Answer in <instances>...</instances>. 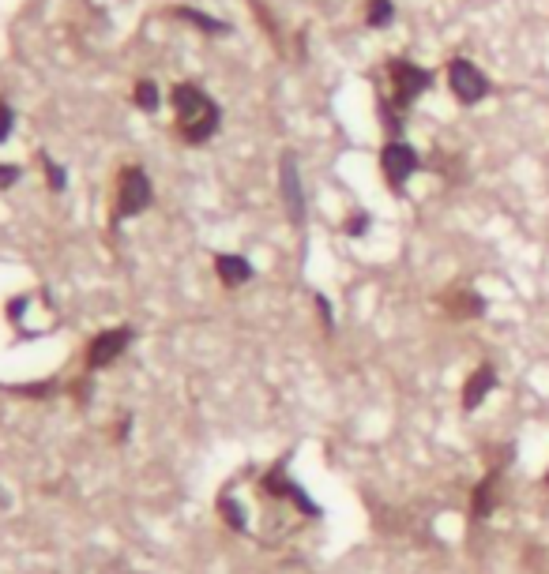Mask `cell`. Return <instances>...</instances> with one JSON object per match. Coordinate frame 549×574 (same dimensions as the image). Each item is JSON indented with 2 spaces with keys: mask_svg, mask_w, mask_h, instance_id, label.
<instances>
[{
  "mask_svg": "<svg viewBox=\"0 0 549 574\" xmlns=\"http://www.w3.org/2000/svg\"><path fill=\"white\" fill-rule=\"evenodd\" d=\"M170 106H173V117H177V136L185 139L189 147L207 143L211 136L219 132V124H223V109L196 83H173Z\"/></svg>",
  "mask_w": 549,
  "mask_h": 574,
  "instance_id": "obj_1",
  "label": "cell"
},
{
  "mask_svg": "<svg viewBox=\"0 0 549 574\" xmlns=\"http://www.w3.org/2000/svg\"><path fill=\"white\" fill-rule=\"evenodd\" d=\"M150 203H155V188H150L147 169L125 166V169L117 173V200H113V214H109L113 226H120V221L143 214Z\"/></svg>",
  "mask_w": 549,
  "mask_h": 574,
  "instance_id": "obj_2",
  "label": "cell"
},
{
  "mask_svg": "<svg viewBox=\"0 0 549 574\" xmlns=\"http://www.w3.org/2000/svg\"><path fill=\"white\" fill-rule=\"evenodd\" d=\"M260 492L267 496V499H279V503H294V510H301L305 518H320V507H316V499L305 492L294 477L286 473V458H279L271 469H264V477H260Z\"/></svg>",
  "mask_w": 549,
  "mask_h": 574,
  "instance_id": "obj_3",
  "label": "cell"
},
{
  "mask_svg": "<svg viewBox=\"0 0 549 574\" xmlns=\"http://www.w3.org/2000/svg\"><path fill=\"white\" fill-rule=\"evenodd\" d=\"M136 342V331L129 327V323H120V327H106V331H98L95 338L87 342V354H83V368L95 375V372H102V368H109L113 361H120L129 354V345Z\"/></svg>",
  "mask_w": 549,
  "mask_h": 574,
  "instance_id": "obj_4",
  "label": "cell"
},
{
  "mask_svg": "<svg viewBox=\"0 0 549 574\" xmlns=\"http://www.w3.org/2000/svg\"><path fill=\"white\" fill-rule=\"evenodd\" d=\"M388 76H391V102L399 109H410L418 102V94L433 87V76L425 68H418L414 60H391Z\"/></svg>",
  "mask_w": 549,
  "mask_h": 574,
  "instance_id": "obj_5",
  "label": "cell"
},
{
  "mask_svg": "<svg viewBox=\"0 0 549 574\" xmlns=\"http://www.w3.org/2000/svg\"><path fill=\"white\" fill-rule=\"evenodd\" d=\"M448 83H451V94L463 106H478L485 94H490V79H485V72L478 68L474 60H467V56H455L448 64Z\"/></svg>",
  "mask_w": 549,
  "mask_h": 574,
  "instance_id": "obj_6",
  "label": "cell"
},
{
  "mask_svg": "<svg viewBox=\"0 0 549 574\" xmlns=\"http://www.w3.org/2000/svg\"><path fill=\"white\" fill-rule=\"evenodd\" d=\"M418 166H421V158H418V150L410 147V143H403V139H391L384 150H380V169H384V180L399 191L414 173H418Z\"/></svg>",
  "mask_w": 549,
  "mask_h": 574,
  "instance_id": "obj_7",
  "label": "cell"
},
{
  "mask_svg": "<svg viewBox=\"0 0 549 574\" xmlns=\"http://www.w3.org/2000/svg\"><path fill=\"white\" fill-rule=\"evenodd\" d=\"M279 191H283L290 221H294V226H301V221H305V191H301V173H297V158L294 154H283V162H279Z\"/></svg>",
  "mask_w": 549,
  "mask_h": 574,
  "instance_id": "obj_8",
  "label": "cell"
},
{
  "mask_svg": "<svg viewBox=\"0 0 549 574\" xmlns=\"http://www.w3.org/2000/svg\"><path fill=\"white\" fill-rule=\"evenodd\" d=\"M215 278L226 285V290H241V285H249L256 278L253 263L245 255H233V251H219L215 255Z\"/></svg>",
  "mask_w": 549,
  "mask_h": 574,
  "instance_id": "obj_9",
  "label": "cell"
},
{
  "mask_svg": "<svg viewBox=\"0 0 549 574\" xmlns=\"http://www.w3.org/2000/svg\"><path fill=\"white\" fill-rule=\"evenodd\" d=\"M497 387V372L490 368V364H478L471 375H467V383H463V395H460V402H463V409L467 413H474L485 398H490V391Z\"/></svg>",
  "mask_w": 549,
  "mask_h": 574,
  "instance_id": "obj_10",
  "label": "cell"
},
{
  "mask_svg": "<svg viewBox=\"0 0 549 574\" xmlns=\"http://www.w3.org/2000/svg\"><path fill=\"white\" fill-rule=\"evenodd\" d=\"M497 485H501V473L497 469H490L478 481V488H474V496H471V515L482 522V518H490L493 510H497Z\"/></svg>",
  "mask_w": 549,
  "mask_h": 574,
  "instance_id": "obj_11",
  "label": "cell"
},
{
  "mask_svg": "<svg viewBox=\"0 0 549 574\" xmlns=\"http://www.w3.org/2000/svg\"><path fill=\"white\" fill-rule=\"evenodd\" d=\"M444 308L455 319H478V315H485V301L474 290H448L444 293Z\"/></svg>",
  "mask_w": 549,
  "mask_h": 574,
  "instance_id": "obj_12",
  "label": "cell"
},
{
  "mask_svg": "<svg viewBox=\"0 0 549 574\" xmlns=\"http://www.w3.org/2000/svg\"><path fill=\"white\" fill-rule=\"evenodd\" d=\"M170 15L181 19V23H189V26H196V30H203V35H230V23L226 19H215V15H207L200 8H189V5H173Z\"/></svg>",
  "mask_w": 549,
  "mask_h": 574,
  "instance_id": "obj_13",
  "label": "cell"
},
{
  "mask_svg": "<svg viewBox=\"0 0 549 574\" xmlns=\"http://www.w3.org/2000/svg\"><path fill=\"white\" fill-rule=\"evenodd\" d=\"M215 507H219V518H223L226 529H233V533H249V510H245V503H241L230 488L219 492Z\"/></svg>",
  "mask_w": 549,
  "mask_h": 574,
  "instance_id": "obj_14",
  "label": "cell"
},
{
  "mask_svg": "<svg viewBox=\"0 0 549 574\" xmlns=\"http://www.w3.org/2000/svg\"><path fill=\"white\" fill-rule=\"evenodd\" d=\"M132 102H136V109H143V113H155V109L162 106L159 87L150 83V79H140V83H136V90H132Z\"/></svg>",
  "mask_w": 549,
  "mask_h": 574,
  "instance_id": "obj_15",
  "label": "cell"
},
{
  "mask_svg": "<svg viewBox=\"0 0 549 574\" xmlns=\"http://www.w3.org/2000/svg\"><path fill=\"white\" fill-rule=\"evenodd\" d=\"M391 19H395L391 0H369V5H365V23H369V26H388Z\"/></svg>",
  "mask_w": 549,
  "mask_h": 574,
  "instance_id": "obj_16",
  "label": "cell"
},
{
  "mask_svg": "<svg viewBox=\"0 0 549 574\" xmlns=\"http://www.w3.org/2000/svg\"><path fill=\"white\" fill-rule=\"evenodd\" d=\"M12 395L19 398H53L60 391V383L57 379H42V383H23V387H8Z\"/></svg>",
  "mask_w": 549,
  "mask_h": 574,
  "instance_id": "obj_17",
  "label": "cell"
},
{
  "mask_svg": "<svg viewBox=\"0 0 549 574\" xmlns=\"http://www.w3.org/2000/svg\"><path fill=\"white\" fill-rule=\"evenodd\" d=\"M38 158H42V169H46V184H49L53 191H65V188H68V173H65V166L53 162L49 154H38Z\"/></svg>",
  "mask_w": 549,
  "mask_h": 574,
  "instance_id": "obj_18",
  "label": "cell"
},
{
  "mask_svg": "<svg viewBox=\"0 0 549 574\" xmlns=\"http://www.w3.org/2000/svg\"><path fill=\"white\" fill-rule=\"evenodd\" d=\"M12 128H16V109L0 98V143H5L12 136Z\"/></svg>",
  "mask_w": 549,
  "mask_h": 574,
  "instance_id": "obj_19",
  "label": "cell"
},
{
  "mask_svg": "<svg viewBox=\"0 0 549 574\" xmlns=\"http://www.w3.org/2000/svg\"><path fill=\"white\" fill-rule=\"evenodd\" d=\"M68 391H72V398H76L79 405H87L90 398H95V383H90V375H87V379H76Z\"/></svg>",
  "mask_w": 549,
  "mask_h": 574,
  "instance_id": "obj_20",
  "label": "cell"
},
{
  "mask_svg": "<svg viewBox=\"0 0 549 574\" xmlns=\"http://www.w3.org/2000/svg\"><path fill=\"white\" fill-rule=\"evenodd\" d=\"M19 177H23V169H19V166H5V162H0V191L16 188V184H19Z\"/></svg>",
  "mask_w": 549,
  "mask_h": 574,
  "instance_id": "obj_21",
  "label": "cell"
},
{
  "mask_svg": "<svg viewBox=\"0 0 549 574\" xmlns=\"http://www.w3.org/2000/svg\"><path fill=\"white\" fill-rule=\"evenodd\" d=\"M316 312H320V323H324V331L331 334L335 319H331V304H327V297H324V293H316Z\"/></svg>",
  "mask_w": 549,
  "mask_h": 574,
  "instance_id": "obj_22",
  "label": "cell"
},
{
  "mask_svg": "<svg viewBox=\"0 0 549 574\" xmlns=\"http://www.w3.org/2000/svg\"><path fill=\"white\" fill-rule=\"evenodd\" d=\"M129 436H132V413H125V417H120L117 432H113V443H117V446H120V443H129Z\"/></svg>",
  "mask_w": 549,
  "mask_h": 574,
  "instance_id": "obj_23",
  "label": "cell"
},
{
  "mask_svg": "<svg viewBox=\"0 0 549 574\" xmlns=\"http://www.w3.org/2000/svg\"><path fill=\"white\" fill-rule=\"evenodd\" d=\"M365 230H369V214H354V218L347 221V233H350V237H361Z\"/></svg>",
  "mask_w": 549,
  "mask_h": 574,
  "instance_id": "obj_24",
  "label": "cell"
},
{
  "mask_svg": "<svg viewBox=\"0 0 549 574\" xmlns=\"http://www.w3.org/2000/svg\"><path fill=\"white\" fill-rule=\"evenodd\" d=\"M545 485H549V469H545Z\"/></svg>",
  "mask_w": 549,
  "mask_h": 574,
  "instance_id": "obj_25",
  "label": "cell"
}]
</instances>
